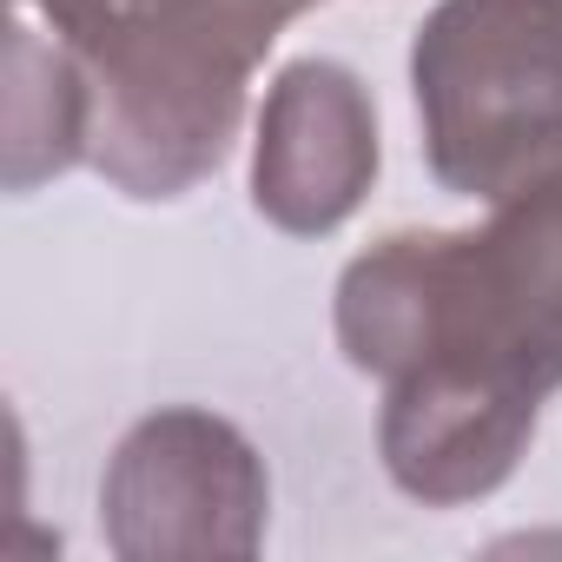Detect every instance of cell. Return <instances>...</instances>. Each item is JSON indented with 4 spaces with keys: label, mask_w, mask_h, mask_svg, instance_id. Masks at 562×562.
Here are the masks:
<instances>
[{
    "label": "cell",
    "mask_w": 562,
    "mask_h": 562,
    "mask_svg": "<svg viewBox=\"0 0 562 562\" xmlns=\"http://www.w3.org/2000/svg\"><path fill=\"white\" fill-rule=\"evenodd\" d=\"M67 41L93 80L87 166L139 199L166 205L205 186L238 139L258 47L218 21L212 0H14Z\"/></svg>",
    "instance_id": "obj_1"
},
{
    "label": "cell",
    "mask_w": 562,
    "mask_h": 562,
    "mask_svg": "<svg viewBox=\"0 0 562 562\" xmlns=\"http://www.w3.org/2000/svg\"><path fill=\"white\" fill-rule=\"evenodd\" d=\"M424 166L457 199L562 172V0H437L411 41Z\"/></svg>",
    "instance_id": "obj_2"
},
{
    "label": "cell",
    "mask_w": 562,
    "mask_h": 562,
    "mask_svg": "<svg viewBox=\"0 0 562 562\" xmlns=\"http://www.w3.org/2000/svg\"><path fill=\"white\" fill-rule=\"evenodd\" d=\"M271 476L258 443L199 404L139 417L100 476V536L126 562H245L265 549Z\"/></svg>",
    "instance_id": "obj_3"
},
{
    "label": "cell",
    "mask_w": 562,
    "mask_h": 562,
    "mask_svg": "<svg viewBox=\"0 0 562 562\" xmlns=\"http://www.w3.org/2000/svg\"><path fill=\"white\" fill-rule=\"evenodd\" d=\"M384 166L378 100L358 67L305 54L278 67L251 139V205L292 238H325L371 199Z\"/></svg>",
    "instance_id": "obj_4"
},
{
    "label": "cell",
    "mask_w": 562,
    "mask_h": 562,
    "mask_svg": "<svg viewBox=\"0 0 562 562\" xmlns=\"http://www.w3.org/2000/svg\"><path fill=\"white\" fill-rule=\"evenodd\" d=\"M93 146V80L80 54L27 21L8 27V192H34Z\"/></svg>",
    "instance_id": "obj_5"
}]
</instances>
